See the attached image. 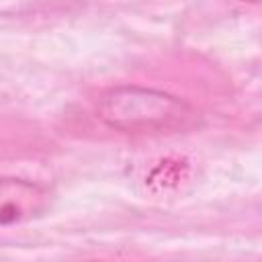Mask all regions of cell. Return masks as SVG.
Instances as JSON below:
<instances>
[{"mask_svg":"<svg viewBox=\"0 0 262 262\" xmlns=\"http://www.w3.org/2000/svg\"><path fill=\"white\" fill-rule=\"evenodd\" d=\"M96 117L117 131H180L196 113L184 100L143 86H115L96 102Z\"/></svg>","mask_w":262,"mask_h":262,"instance_id":"obj_1","label":"cell"},{"mask_svg":"<svg viewBox=\"0 0 262 262\" xmlns=\"http://www.w3.org/2000/svg\"><path fill=\"white\" fill-rule=\"evenodd\" d=\"M239 2H258V0H239Z\"/></svg>","mask_w":262,"mask_h":262,"instance_id":"obj_3","label":"cell"},{"mask_svg":"<svg viewBox=\"0 0 262 262\" xmlns=\"http://www.w3.org/2000/svg\"><path fill=\"white\" fill-rule=\"evenodd\" d=\"M49 205V188L31 180L0 176V225H16L37 219Z\"/></svg>","mask_w":262,"mask_h":262,"instance_id":"obj_2","label":"cell"}]
</instances>
